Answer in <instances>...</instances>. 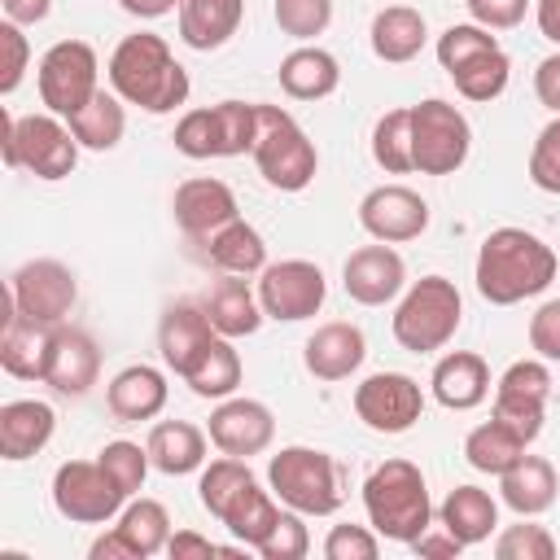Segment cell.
I'll return each mask as SVG.
<instances>
[{"instance_id": "1", "label": "cell", "mask_w": 560, "mask_h": 560, "mask_svg": "<svg viewBox=\"0 0 560 560\" xmlns=\"http://www.w3.org/2000/svg\"><path fill=\"white\" fill-rule=\"evenodd\" d=\"M560 271L556 249L525 232V228H494L477 249V293L490 306H516L525 298H538Z\"/></svg>"}, {"instance_id": "2", "label": "cell", "mask_w": 560, "mask_h": 560, "mask_svg": "<svg viewBox=\"0 0 560 560\" xmlns=\"http://www.w3.org/2000/svg\"><path fill=\"white\" fill-rule=\"evenodd\" d=\"M109 88L127 101L140 105L144 114H171L188 101V70L175 61V52L166 48L162 35L153 31H136L127 39H118V48L109 52Z\"/></svg>"}, {"instance_id": "3", "label": "cell", "mask_w": 560, "mask_h": 560, "mask_svg": "<svg viewBox=\"0 0 560 560\" xmlns=\"http://www.w3.org/2000/svg\"><path fill=\"white\" fill-rule=\"evenodd\" d=\"M363 508H368V525L381 538H389V542H411L433 521L424 472L411 459H385V464H376L368 472V481H363Z\"/></svg>"}, {"instance_id": "4", "label": "cell", "mask_w": 560, "mask_h": 560, "mask_svg": "<svg viewBox=\"0 0 560 560\" xmlns=\"http://www.w3.org/2000/svg\"><path fill=\"white\" fill-rule=\"evenodd\" d=\"M79 140L70 122L57 114H26L13 118L0 109V158L9 171H31L35 179H66L79 162Z\"/></svg>"}, {"instance_id": "5", "label": "cell", "mask_w": 560, "mask_h": 560, "mask_svg": "<svg viewBox=\"0 0 560 560\" xmlns=\"http://www.w3.org/2000/svg\"><path fill=\"white\" fill-rule=\"evenodd\" d=\"M459 319H464V298L455 289V280L446 276H420L402 302L394 306V341L411 354H433L442 350L455 332H459Z\"/></svg>"}, {"instance_id": "6", "label": "cell", "mask_w": 560, "mask_h": 560, "mask_svg": "<svg viewBox=\"0 0 560 560\" xmlns=\"http://www.w3.org/2000/svg\"><path fill=\"white\" fill-rule=\"evenodd\" d=\"M249 153H254L258 175L280 192H302L319 171V153L311 136L280 105H258V136Z\"/></svg>"}, {"instance_id": "7", "label": "cell", "mask_w": 560, "mask_h": 560, "mask_svg": "<svg viewBox=\"0 0 560 560\" xmlns=\"http://www.w3.org/2000/svg\"><path fill=\"white\" fill-rule=\"evenodd\" d=\"M267 481H271V494L302 516H332L341 508V472L328 451L284 446L280 455H271Z\"/></svg>"}, {"instance_id": "8", "label": "cell", "mask_w": 560, "mask_h": 560, "mask_svg": "<svg viewBox=\"0 0 560 560\" xmlns=\"http://www.w3.org/2000/svg\"><path fill=\"white\" fill-rule=\"evenodd\" d=\"M468 149L472 127L451 101L429 96L411 105V158L420 175H455L468 162Z\"/></svg>"}, {"instance_id": "9", "label": "cell", "mask_w": 560, "mask_h": 560, "mask_svg": "<svg viewBox=\"0 0 560 560\" xmlns=\"http://www.w3.org/2000/svg\"><path fill=\"white\" fill-rule=\"evenodd\" d=\"M96 79H101V61H96L92 44H83V39H57L39 57V101L57 118L79 114L101 92Z\"/></svg>"}, {"instance_id": "10", "label": "cell", "mask_w": 560, "mask_h": 560, "mask_svg": "<svg viewBox=\"0 0 560 560\" xmlns=\"http://www.w3.org/2000/svg\"><path fill=\"white\" fill-rule=\"evenodd\" d=\"M127 494L101 468V459H66L52 472V508L74 525H105L122 512Z\"/></svg>"}, {"instance_id": "11", "label": "cell", "mask_w": 560, "mask_h": 560, "mask_svg": "<svg viewBox=\"0 0 560 560\" xmlns=\"http://www.w3.org/2000/svg\"><path fill=\"white\" fill-rule=\"evenodd\" d=\"M4 298H9L26 319H35V324H44V328H57V324H66V315H70L74 302H79V280H74V271H70L66 262H57V258H31V262H22V267L9 276Z\"/></svg>"}, {"instance_id": "12", "label": "cell", "mask_w": 560, "mask_h": 560, "mask_svg": "<svg viewBox=\"0 0 560 560\" xmlns=\"http://www.w3.org/2000/svg\"><path fill=\"white\" fill-rule=\"evenodd\" d=\"M328 298V280L315 262L306 258H284V262H267L258 271V302L267 319H311Z\"/></svg>"}, {"instance_id": "13", "label": "cell", "mask_w": 560, "mask_h": 560, "mask_svg": "<svg viewBox=\"0 0 560 560\" xmlns=\"http://www.w3.org/2000/svg\"><path fill=\"white\" fill-rule=\"evenodd\" d=\"M547 394H551L547 359H516V363L494 381V420H503V424L529 446V442L542 433Z\"/></svg>"}, {"instance_id": "14", "label": "cell", "mask_w": 560, "mask_h": 560, "mask_svg": "<svg viewBox=\"0 0 560 560\" xmlns=\"http://www.w3.org/2000/svg\"><path fill=\"white\" fill-rule=\"evenodd\" d=\"M424 411V394L407 372H372L354 385V416L372 433H407Z\"/></svg>"}, {"instance_id": "15", "label": "cell", "mask_w": 560, "mask_h": 560, "mask_svg": "<svg viewBox=\"0 0 560 560\" xmlns=\"http://www.w3.org/2000/svg\"><path fill=\"white\" fill-rule=\"evenodd\" d=\"M171 542V516L158 499H131L118 512V525L92 542V560H144L166 551Z\"/></svg>"}, {"instance_id": "16", "label": "cell", "mask_w": 560, "mask_h": 560, "mask_svg": "<svg viewBox=\"0 0 560 560\" xmlns=\"http://www.w3.org/2000/svg\"><path fill=\"white\" fill-rule=\"evenodd\" d=\"M359 228L385 245L416 241L429 228V201L407 184H381L359 201Z\"/></svg>"}, {"instance_id": "17", "label": "cell", "mask_w": 560, "mask_h": 560, "mask_svg": "<svg viewBox=\"0 0 560 560\" xmlns=\"http://www.w3.org/2000/svg\"><path fill=\"white\" fill-rule=\"evenodd\" d=\"M210 442L223 451V455H236V459H249V455H262L276 438V416L267 402L258 398H223L214 411H210V424H206Z\"/></svg>"}, {"instance_id": "18", "label": "cell", "mask_w": 560, "mask_h": 560, "mask_svg": "<svg viewBox=\"0 0 560 560\" xmlns=\"http://www.w3.org/2000/svg\"><path fill=\"white\" fill-rule=\"evenodd\" d=\"M341 284H346L350 302H359V306H385V302H394L402 293L407 262H402L398 249H389L385 241H376V245H363V249H354L346 258Z\"/></svg>"}, {"instance_id": "19", "label": "cell", "mask_w": 560, "mask_h": 560, "mask_svg": "<svg viewBox=\"0 0 560 560\" xmlns=\"http://www.w3.org/2000/svg\"><path fill=\"white\" fill-rule=\"evenodd\" d=\"M101 376V350L83 328L57 324L48 337V363H44V385H52L66 398H83Z\"/></svg>"}, {"instance_id": "20", "label": "cell", "mask_w": 560, "mask_h": 560, "mask_svg": "<svg viewBox=\"0 0 560 560\" xmlns=\"http://www.w3.org/2000/svg\"><path fill=\"white\" fill-rule=\"evenodd\" d=\"M363 359H368V337L359 324L346 319L319 324L302 346V363L315 381H346L363 368Z\"/></svg>"}, {"instance_id": "21", "label": "cell", "mask_w": 560, "mask_h": 560, "mask_svg": "<svg viewBox=\"0 0 560 560\" xmlns=\"http://www.w3.org/2000/svg\"><path fill=\"white\" fill-rule=\"evenodd\" d=\"M171 210H175V223L179 232L188 236H210L219 232L223 223L236 219V192L223 184V179H210V175H197V179H184L171 197Z\"/></svg>"}, {"instance_id": "22", "label": "cell", "mask_w": 560, "mask_h": 560, "mask_svg": "<svg viewBox=\"0 0 560 560\" xmlns=\"http://www.w3.org/2000/svg\"><path fill=\"white\" fill-rule=\"evenodd\" d=\"M214 337H219V332H214L206 306H197V302H175V306H166V315H162V324H158L162 363H166L175 376H184V372L201 359V350H206Z\"/></svg>"}, {"instance_id": "23", "label": "cell", "mask_w": 560, "mask_h": 560, "mask_svg": "<svg viewBox=\"0 0 560 560\" xmlns=\"http://www.w3.org/2000/svg\"><path fill=\"white\" fill-rule=\"evenodd\" d=\"M433 398L446 407V411H472L490 398V368L481 354L472 350H451L433 363Z\"/></svg>"}, {"instance_id": "24", "label": "cell", "mask_w": 560, "mask_h": 560, "mask_svg": "<svg viewBox=\"0 0 560 560\" xmlns=\"http://www.w3.org/2000/svg\"><path fill=\"white\" fill-rule=\"evenodd\" d=\"M57 429V411L39 398H13L0 407V459L22 464L48 446Z\"/></svg>"}, {"instance_id": "25", "label": "cell", "mask_w": 560, "mask_h": 560, "mask_svg": "<svg viewBox=\"0 0 560 560\" xmlns=\"http://www.w3.org/2000/svg\"><path fill=\"white\" fill-rule=\"evenodd\" d=\"M48 337L52 328L26 319L9 298H4V328H0V368L18 381H44L48 363Z\"/></svg>"}, {"instance_id": "26", "label": "cell", "mask_w": 560, "mask_h": 560, "mask_svg": "<svg viewBox=\"0 0 560 560\" xmlns=\"http://www.w3.org/2000/svg\"><path fill=\"white\" fill-rule=\"evenodd\" d=\"M245 18V0H179V39L197 52L223 48Z\"/></svg>"}, {"instance_id": "27", "label": "cell", "mask_w": 560, "mask_h": 560, "mask_svg": "<svg viewBox=\"0 0 560 560\" xmlns=\"http://www.w3.org/2000/svg\"><path fill=\"white\" fill-rule=\"evenodd\" d=\"M206 315H210V324H214V332L219 337H254L258 328H262V302H258V293L241 280V276H223L210 293H206Z\"/></svg>"}, {"instance_id": "28", "label": "cell", "mask_w": 560, "mask_h": 560, "mask_svg": "<svg viewBox=\"0 0 560 560\" xmlns=\"http://www.w3.org/2000/svg\"><path fill=\"white\" fill-rule=\"evenodd\" d=\"M556 490H560L556 468H551V459H542V455H521L508 472H499V494H503V503H508L516 516H538V512H547V508L556 503Z\"/></svg>"}, {"instance_id": "29", "label": "cell", "mask_w": 560, "mask_h": 560, "mask_svg": "<svg viewBox=\"0 0 560 560\" xmlns=\"http://www.w3.org/2000/svg\"><path fill=\"white\" fill-rule=\"evenodd\" d=\"M166 376L158 372V368H149V363H131V368H122L114 381H109V389H105V402H109V411L118 416V420H153L162 407H166Z\"/></svg>"}, {"instance_id": "30", "label": "cell", "mask_w": 560, "mask_h": 560, "mask_svg": "<svg viewBox=\"0 0 560 560\" xmlns=\"http://www.w3.org/2000/svg\"><path fill=\"white\" fill-rule=\"evenodd\" d=\"M206 438L210 433H201L188 420H162V424L149 429V442L144 446H149V459H153L158 472L188 477V472L206 468Z\"/></svg>"}, {"instance_id": "31", "label": "cell", "mask_w": 560, "mask_h": 560, "mask_svg": "<svg viewBox=\"0 0 560 560\" xmlns=\"http://www.w3.org/2000/svg\"><path fill=\"white\" fill-rule=\"evenodd\" d=\"M372 52L389 66H402L411 57H420L424 39H429V26H424V13L411 9V4H385L376 18H372Z\"/></svg>"}, {"instance_id": "32", "label": "cell", "mask_w": 560, "mask_h": 560, "mask_svg": "<svg viewBox=\"0 0 560 560\" xmlns=\"http://www.w3.org/2000/svg\"><path fill=\"white\" fill-rule=\"evenodd\" d=\"M280 88L293 96V101H324L337 92L341 83V66L328 48H315V44H302L293 48L284 61H280Z\"/></svg>"}, {"instance_id": "33", "label": "cell", "mask_w": 560, "mask_h": 560, "mask_svg": "<svg viewBox=\"0 0 560 560\" xmlns=\"http://www.w3.org/2000/svg\"><path fill=\"white\" fill-rule=\"evenodd\" d=\"M206 254L223 276H254L267 267V245L262 232L254 223H245L241 214L232 223H223L219 232L206 236Z\"/></svg>"}, {"instance_id": "34", "label": "cell", "mask_w": 560, "mask_h": 560, "mask_svg": "<svg viewBox=\"0 0 560 560\" xmlns=\"http://www.w3.org/2000/svg\"><path fill=\"white\" fill-rule=\"evenodd\" d=\"M438 516H442V525H446L464 547H477V542H486V538L494 534V525H499V503H494L481 486H455V490L442 499Z\"/></svg>"}, {"instance_id": "35", "label": "cell", "mask_w": 560, "mask_h": 560, "mask_svg": "<svg viewBox=\"0 0 560 560\" xmlns=\"http://www.w3.org/2000/svg\"><path fill=\"white\" fill-rule=\"evenodd\" d=\"M280 516H284V512L276 508V494H271V490H262V486H258V477H254V481H249V486L228 503V512H223L219 521L228 525V534H232L236 542H245V547H254V551H258V547L267 542V534L276 529V521H280Z\"/></svg>"}, {"instance_id": "36", "label": "cell", "mask_w": 560, "mask_h": 560, "mask_svg": "<svg viewBox=\"0 0 560 560\" xmlns=\"http://www.w3.org/2000/svg\"><path fill=\"white\" fill-rule=\"evenodd\" d=\"M70 122V131H74V140L83 144V149H92V153H105V149H114L118 140H122V131H127V114H122V96L118 92H96L79 114H70L66 118Z\"/></svg>"}, {"instance_id": "37", "label": "cell", "mask_w": 560, "mask_h": 560, "mask_svg": "<svg viewBox=\"0 0 560 560\" xmlns=\"http://www.w3.org/2000/svg\"><path fill=\"white\" fill-rule=\"evenodd\" d=\"M241 372L245 368H241V354L232 350V337H214L201 350V359L184 372V381L197 398H232L241 385Z\"/></svg>"}, {"instance_id": "38", "label": "cell", "mask_w": 560, "mask_h": 560, "mask_svg": "<svg viewBox=\"0 0 560 560\" xmlns=\"http://www.w3.org/2000/svg\"><path fill=\"white\" fill-rule=\"evenodd\" d=\"M210 109V153L214 158H241L254 149L258 136V105L249 101H219Z\"/></svg>"}, {"instance_id": "39", "label": "cell", "mask_w": 560, "mask_h": 560, "mask_svg": "<svg viewBox=\"0 0 560 560\" xmlns=\"http://www.w3.org/2000/svg\"><path fill=\"white\" fill-rule=\"evenodd\" d=\"M525 455V442L503 424V420H486V424H477L468 438H464V459L477 468V472H490V477H499V472H508L516 459Z\"/></svg>"}, {"instance_id": "40", "label": "cell", "mask_w": 560, "mask_h": 560, "mask_svg": "<svg viewBox=\"0 0 560 560\" xmlns=\"http://www.w3.org/2000/svg\"><path fill=\"white\" fill-rule=\"evenodd\" d=\"M372 162L385 175L416 171V158H411V105L389 109V114L376 118V127H372Z\"/></svg>"}, {"instance_id": "41", "label": "cell", "mask_w": 560, "mask_h": 560, "mask_svg": "<svg viewBox=\"0 0 560 560\" xmlns=\"http://www.w3.org/2000/svg\"><path fill=\"white\" fill-rule=\"evenodd\" d=\"M451 79L464 101H494V96H503V88L512 79V61L503 48H490V52L468 57L459 70H451Z\"/></svg>"}, {"instance_id": "42", "label": "cell", "mask_w": 560, "mask_h": 560, "mask_svg": "<svg viewBox=\"0 0 560 560\" xmlns=\"http://www.w3.org/2000/svg\"><path fill=\"white\" fill-rule=\"evenodd\" d=\"M254 481V472H249V459H236V455H223V459H210L206 468H201V481H197V499H201V508L219 521L223 512H228V503L245 490Z\"/></svg>"}, {"instance_id": "43", "label": "cell", "mask_w": 560, "mask_h": 560, "mask_svg": "<svg viewBox=\"0 0 560 560\" xmlns=\"http://www.w3.org/2000/svg\"><path fill=\"white\" fill-rule=\"evenodd\" d=\"M101 468L114 477V486L131 499L140 486H144V477H149V468H153V459H149V446H140V442H127V438H118V442H105L101 446Z\"/></svg>"}, {"instance_id": "44", "label": "cell", "mask_w": 560, "mask_h": 560, "mask_svg": "<svg viewBox=\"0 0 560 560\" xmlns=\"http://www.w3.org/2000/svg\"><path fill=\"white\" fill-rule=\"evenodd\" d=\"M271 18L276 26L289 35V39H315L328 31L332 22V0H276L271 4Z\"/></svg>"}, {"instance_id": "45", "label": "cell", "mask_w": 560, "mask_h": 560, "mask_svg": "<svg viewBox=\"0 0 560 560\" xmlns=\"http://www.w3.org/2000/svg\"><path fill=\"white\" fill-rule=\"evenodd\" d=\"M490 48H499V39L486 31V26H477V22H455V26H446L442 35H438V61H442V70L451 74V70H459L468 57H477V52H490Z\"/></svg>"}, {"instance_id": "46", "label": "cell", "mask_w": 560, "mask_h": 560, "mask_svg": "<svg viewBox=\"0 0 560 560\" xmlns=\"http://www.w3.org/2000/svg\"><path fill=\"white\" fill-rule=\"evenodd\" d=\"M494 556L499 560H551L556 538L547 534V525H508L494 538Z\"/></svg>"}, {"instance_id": "47", "label": "cell", "mask_w": 560, "mask_h": 560, "mask_svg": "<svg viewBox=\"0 0 560 560\" xmlns=\"http://www.w3.org/2000/svg\"><path fill=\"white\" fill-rule=\"evenodd\" d=\"M529 179L542 192H560V114L538 131L529 149Z\"/></svg>"}, {"instance_id": "48", "label": "cell", "mask_w": 560, "mask_h": 560, "mask_svg": "<svg viewBox=\"0 0 560 560\" xmlns=\"http://www.w3.org/2000/svg\"><path fill=\"white\" fill-rule=\"evenodd\" d=\"M306 551H311V534H306V525H302V512H293V508L276 521V529H271L267 542L258 547L262 560H302Z\"/></svg>"}, {"instance_id": "49", "label": "cell", "mask_w": 560, "mask_h": 560, "mask_svg": "<svg viewBox=\"0 0 560 560\" xmlns=\"http://www.w3.org/2000/svg\"><path fill=\"white\" fill-rule=\"evenodd\" d=\"M328 560H376L381 556V534L368 525H332L324 538Z\"/></svg>"}, {"instance_id": "50", "label": "cell", "mask_w": 560, "mask_h": 560, "mask_svg": "<svg viewBox=\"0 0 560 560\" xmlns=\"http://www.w3.org/2000/svg\"><path fill=\"white\" fill-rule=\"evenodd\" d=\"M0 52H4V61H0V96H13L22 74H26V66H31V44H26L22 26L9 22V18L0 22Z\"/></svg>"}, {"instance_id": "51", "label": "cell", "mask_w": 560, "mask_h": 560, "mask_svg": "<svg viewBox=\"0 0 560 560\" xmlns=\"http://www.w3.org/2000/svg\"><path fill=\"white\" fill-rule=\"evenodd\" d=\"M529 346H534L538 359L560 363V298L542 302V306L529 315Z\"/></svg>"}, {"instance_id": "52", "label": "cell", "mask_w": 560, "mask_h": 560, "mask_svg": "<svg viewBox=\"0 0 560 560\" xmlns=\"http://www.w3.org/2000/svg\"><path fill=\"white\" fill-rule=\"evenodd\" d=\"M464 9H468V18H472L477 26H486V31H508V26H516V22L525 18L529 0H464Z\"/></svg>"}, {"instance_id": "53", "label": "cell", "mask_w": 560, "mask_h": 560, "mask_svg": "<svg viewBox=\"0 0 560 560\" xmlns=\"http://www.w3.org/2000/svg\"><path fill=\"white\" fill-rule=\"evenodd\" d=\"M166 551H171V560H188V556H201V560H210V556H236L232 547H214L197 529H175L171 542H166Z\"/></svg>"}, {"instance_id": "54", "label": "cell", "mask_w": 560, "mask_h": 560, "mask_svg": "<svg viewBox=\"0 0 560 560\" xmlns=\"http://www.w3.org/2000/svg\"><path fill=\"white\" fill-rule=\"evenodd\" d=\"M534 96L538 105H547L551 114H560V52L542 57L538 70H534Z\"/></svg>"}, {"instance_id": "55", "label": "cell", "mask_w": 560, "mask_h": 560, "mask_svg": "<svg viewBox=\"0 0 560 560\" xmlns=\"http://www.w3.org/2000/svg\"><path fill=\"white\" fill-rule=\"evenodd\" d=\"M407 547H411L416 556H451V560H455V556L464 551V542H459V538H455V534H451L446 525H442V534L424 529V534H420V538H411Z\"/></svg>"}, {"instance_id": "56", "label": "cell", "mask_w": 560, "mask_h": 560, "mask_svg": "<svg viewBox=\"0 0 560 560\" xmlns=\"http://www.w3.org/2000/svg\"><path fill=\"white\" fill-rule=\"evenodd\" d=\"M0 9H4L9 22L35 26V22H44V18L52 13V0H0Z\"/></svg>"}, {"instance_id": "57", "label": "cell", "mask_w": 560, "mask_h": 560, "mask_svg": "<svg viewBox=\"0 0 560 560\" xmlns=\"http://www.w3.org/2000/svg\"><path fill=\"white\" fill-rule=\"evenodd\" d=\"M534 18H538L542 39H551L560 48V0H534Z\"/></svg>"}, {"instance_id": "58", "label": "cell", "mask_w": 560, "mask_h": 560, "mask_svg": "<svg viewBox=\"0 0 560 560\" xmlns=\"http://www.w3.org/2000/svg\"><path fill=\"white\" fill-rule=\"evenodd\" d=\"M122 4V13H131V18H162V13H171V9H179V0H118Z\"/></svg>"}]
</instances>
